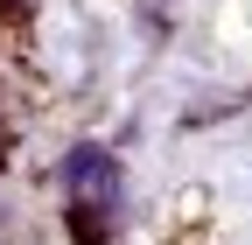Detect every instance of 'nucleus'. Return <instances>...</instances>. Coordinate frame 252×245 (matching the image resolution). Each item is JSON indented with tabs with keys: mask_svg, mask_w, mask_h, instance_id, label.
I'll use <instances>...</instances> for the list:
<instances>
[{
	"mask_svg": "<svg viewBox=\"0 0 252 245\" xmlns=\"http://www.w3.org/2000/svg\"><path fill=\"white\" fill-rule=\"evenodd\" d=\"M0 224H7V203H0Z\"/></svg>",
	"mask_w": 252,
	"mask_h": 245,
	"instance_id": "2",
	"label": "nucleus"
},
{
	"mask_svg": "<svg viewBox=\"0 0 252 245\" xmlns=\"http://www.w3.org/2000/svg\"><path fill=\"white\" fill-rule=\"evenodd\" d=\"M63 182H70V210H91L98 217V231H105V217L119 210V161L105 154L98 140H77L70 154H63Z\"/></svg>",
	"mask_w": 252,
	"mask_h": 245,
	"instance_id": "1",
	"label": "nucleus"
}]
</instances>
